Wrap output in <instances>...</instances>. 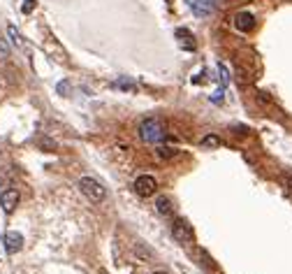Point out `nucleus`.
Returning a JSON list of instances; mask_svg holds the SVG:
<instances>
[{"label": "nucleus", "instance_id": "0eeeda50", "mask_svg": "<svg viewBox=\"0 0 292 274\" xmlns=\"http://www.w3.org/2000/svg\"><path fill=\"white\" fill-rule=\"evenodd\" d=\"M24 249V235L21 232H7L5 235V251L7 253H19Z\"/></svg>", "mask_w": 292, "mask_h": 274}, {"label": "nucleus", "instance_id": "2eb2a0df", "mask_svg": "<svg viewBox=\"0 0 292 274\" xmlns=\"http://www.w3.org/2000/svg\"><path fill=\"white\" fill-rule=\"evenodd\" d=\"M10 58V47H7V42L0 37V61H7Z\"/></svg>", "mask_w": 292, "mask_h": 274}, {"label": "nucleus", "instance_id": "1a4fd4ad", "mask_svg": "<svg viewBox=\"0 0 292 274\" xmlns=\"http://www.w3.org/2000/svg\"><path fill=\"white\" fill-rule=\"evenodd\" d=\"M155 209H158V214L167 216V219H174V207H172V202H169V198H165V195L155 198Z\"/></svg>", "mask_w": 292, "mask_h": 274}, {"label": "nucleus", "instance_id": "f257e3e1", "mask_svg": "<svg viewBox=\"0 0 292 274\" xmlns=\"http://www.w3.org/2000/svg\"><path fill=\"white\" fill-rule=\"evenodd\" d=\"M165 123L158 119V116H149V119H144L142 123H139V137H142V142H146V144H160L162 140H165Z\"/></svg>", "mask_w": 292, "mask_h": 274}, {"label": "nucleus", "instance_id": "f8f14e48", "mask_svg": "<svg viewBox=\"0 0 292 274\" xmlns=\"http://www.w3.org/2000/svg\"><path fill=\"white\" fill-rule=\"evenodd\" d=\"M221 137L218 135H207V137H202V146L204 149H211V146H221Z\"/></svg>", "mask_w": 292, "mask_h": 274}, {"label": "nucleus", "instance_id": "4468645a", "mask_svg": "<svg viewBox=\"0 0 292 274\" xmlns=\"http://www.w3.org/2000/svg\"><path fill=\"white\" fill-rule=\"evenodd\" d=\"M135 253H137L139 258H153V251H151V249H144L142 244H137V246H135Z\"/></svg>", "mask_w": 292, "mask_h": 274}, {"label": "nucleus", "instance_id": "aec40b11", "mask_svg": "<svg viewBox=\"0 0 292 274\" xmlns=\"http://www.w3.org/2000/svg\"><path fill=\"white\" fill-rule=\"evenodd\" d=\"M153 274H167V272H162V269H160V272H153Z\"/></svg>", "mask_w": 292, "mask_h": 274}, {"label": "nucleus", "instance_id": "9d476101", "mask_svg": "<svg viewBox=\"0 0 292 274\" xmlns=\"http://www.w3.org/2000/svg\"><path fill=\"white\" fill-rule=\"evenodd\" d=\"M155 153H158V158H176V156H179V151H176V149H172V146H165V144H158Z\"/></svg>", "mask_w": 292, "mask_h": 274}, {"label": "nucleus", "instance_id": "412c9836", "mask_svg": "<svg viewBox=\"0 0 292 274\" xmlns=\"http://www.w3.org/2000/svg\"><path fill=\"white\" fill-rule=\"evenodd\" d=\"M0 158H3V146H0Z\"/></svg>", "mask_w": 292, "mask_h": 274}, {"label": "nucleus", "instance_id": "9b49d317", "mask_svg": "<svg viewBox=\"0 0 292 274\" xmlns=\"http://www.w3.org/2000/svg\"><path fill=\"white\" fill-rule=\"evenodd\" d=\"M176 35H179L181 44H183L185 49H190V51H192V49H195V40H192V35H190V33H188V31H179V33H176Z\"/></svg>", "mask_w": 292, "mask_h": 274}, {"label": "nucleus", "instance_id": "39448f33", "mask_svg": "<svg viewBox=\"0 0 292 274\" xmlns=\"http://www.w3.org/2000/svg\"><path fill=\"white\" fill-rule=\"evenodd\" d=\"M19 191L17 189H5L3 193H0V207H3V212L5 214H12L14 209H17L19 205Z\"/></svg>", "mask_w": 292, "mask_h": 274}, {"label": "nucleus", "instance_id": "ddd939ff", "mask_svg": "<svg viewBox=\"0 0 292 274\" xmlns=\"http://www.w3.org/2000/svg\"><path fill=\"white\" fill-rule=\"evenodd\" d=\"M7 33H10V37H12V42L17 44V47H21V35H19L17 28H14V26H7Z\"/></svg>", "mask_w": 292, "mask_h": 274}, {"label": "nucleus", "instance_id": "f3484780", "mask_svg": "<svg viewBox=\"0 0 292 274\" xmlns=\"http://www.w3.org/2000/svg\"><path fill=\"white\" fill-rule=\"evenodd\" d=\"M33 5H35V0H26V3H24V7H21V10H24V14L33 12Z\"/></svg>", "mask_w": 292, "mask_h": 274}, {"label": "nucleus", "instance_id": "f03ea898", "mask_svg": "<svg viewBox=\"0 0 292 274\" xmlns=\"http://www.w3.org/2000/svg\"><path fill=\"white\" fill-rule=\"evenodd\" d=\"M79 189H81V193L86 195L90 202H102L105 198H107V189H105V186H102L98 179H93V177H81Z\"/></svg>", "mask_w": 292, "mask_h": 274}, {"label": "nucleus", "instance_id": "dca6fc26", "mask_svg": "<svg viewBox=\"0 0 292 274\" xmlns=\"http://www.w3.org/2000/svg\"><path fill=\"white\" fill-rule=\"evenodd\" d=\"M116 86H121V88H135V84H132L130 79H119V81H116Z\"/></svg>", "mask_w": 292, "mask_h": 274}, {"label": "nucleus", "instance_id": "6e6552de", "mask_svg": "<svg viewBox=\"0 0 292 274\" xmlns=\"http://www.w3.org/2000/svg\"><path fill=\"white\" fill-rule=\"evenodd\" d=\"M234 26H237L241 33H250L253 28H255V17L248 14V12H241V14L234 17Z\"/></svg>", "mask_w": 292, "mask_h": 274}, {"label": "nucleus", "instance_id": "20e7f679", "mask_svg": "<svg viewBox=\"0 0 292 274\" xmlns=\"http://www.w3.org/2000/svg\"><path fill=\"white\" fill-rule=\"evenodd\" d=\"M132 189H135V193H137L139 198H151V195L158 191V181H155V177H151V174H142V177L135 179Z\"/></svg>", "mask_w": 292, "mask_h": 274}, {"label": "nucleus", "instance_id": "423d86ee", "mask_svg": "<svg viewBox=\"0 0 292 274\" xmlns=\"http://www.w3.org/2000/svg\"><path fill=\"white\" fill-rule=\"evenodd\" d=\"M188 5L197 17H209L216 12V0H188Z\"/></svg>", "mask_w": 292, "mask_h": 274}, {"label": "nucleus", "instance_id": "a211bd4d", "mask_svg": "<svg viewBox=\"0 0 292 274\" xmlns=\"http://www.w3.org/2000/svg\"><path fill=\"white\" fill-rule=\"evenodd\" d=\"M234 133H237V135H246L248 130H246V126H234Z\"/></svg>", "mask_w": 292, "mask_h": 274}, {"label": "nucleus", "instance_id": "6ab92c4d", "mask_svg": "<svg viewBox=\"0 0 292 274\" xmlns=\"http://www.w3.org/2000/svg\"><path fill=\"white\" fill-rule=\"evenodd\" d=\"M285 186L292 191V177H290V174H287V177H285Z\"/></svg>", "mask_w": 292, "mask_h": 274}, {"label": "nucleus", "instance_id": "7ed1b4c3", "mask_svg": "<svg viewBox=\"0 0 292 274\" xmlns=\"http://www.w3.org/2000/svg\"><path fill=\"white\" fill-rule=\"evenodd\" d=\"M172 237L181 244H190L195 242V232L185 219H172Z\"/></svg>", "mask_w": 292, "mask_h": 274}]
</instances>
